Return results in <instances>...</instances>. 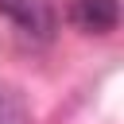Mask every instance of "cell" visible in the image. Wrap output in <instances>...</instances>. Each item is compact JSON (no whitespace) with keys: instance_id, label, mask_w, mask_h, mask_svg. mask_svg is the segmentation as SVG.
<instances>
[{"instance_id":"3","label":"cell","mask_w":124,"mask_h":124,"mask_svg":"<svg viewBox=\"0 0 124 124\" xmlns=\"http://www.w3.org/2000/svg\"><path fill=\"white\" fill-rule=\"evenodd\" d=\"M0 124H31L27 108H23L8 89H0Z\"/></svg>"},{"instance_id":"2","label":"cell","mask_w":124,"mask_h":124,"mask_svg":"<svg viewBox=\"0 0 124 124\" xmlns=\"http://www.w3.org/2000/svg\"><path fill=\"white\" fill-rule=\"evenodd\" d=\"M66 16L85 35H108L120 23V4L116 0H70Z\"/></svg>"},{"instance_id":"1","label":"cell","mask_w":124,"mask_h":124,"mask_svg":"<svg viewBox=\"0 0 124 124\" xmlns=\"http://www.w3.org/2000/svg\"><path fill=\"white\" fill-rule=\"evenodd\" d=\"M0 16H8L31 39H50L54 31V12L46 0H0Z\"/></svg>"}]
</instances>
